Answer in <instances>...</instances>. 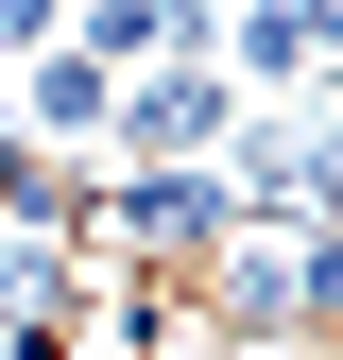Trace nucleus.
<instances>
[{"mask_svg": "<svg viewBox=\"0 0 343 360\" xmlns=\"http://www.w3.org/2000/svg\"><path fill=\"white\" fill-rule=\"evenodd\" d=\"M69 18H86V0H0V69H34V52H69Z\"/></svg>", "mask_w": 343, "mask_h": 360, "instance_id": "5", "label": "nucleus"}, {"mask_svg": "<svg viewBox=\"0 0 343 360\" xmlns=\"http://www.w3.org/2000/svg\"><path fill=\"white\" fill-rule=\"evenodd\" d=\"M224 172H103V189H86V257H103V275H206V257H224Z\"/></svg>", "mask_w": 343, "mask_h": 360, "instance_id": "1", "label": "nucleus"}, {"mask_svg": "<svg viewBox=\"0 0 343 360\" xmlns=\"http://www.w3.org/2000/svg\"><path fill=\"white\" fill-rule=\"evenodd\" d=\"M292 223H326V240H343V103H309V206H292Z\"/></svg>", "mask_w": 343, "mask_h": 360, "instance_id": "4", "label": "nucleus"}, {"mask_svg": "<svg viewBox=\"0 0 343 360\" xmlns=\"http://www.w3.org/2000/svg\"><path fill=\"white\" fill-rule=\"evenodd\" d=\"M0 120H18V138L52 155V172H69V155H103V120H120V69H103V52H34Z\"/></svg>", "mask_w": 343, "mask_h": 360, "instance_id": "3", "label": "nucleus"}, {"mask_svg": "<svg viewBox=\"0 0 343 360\" xmlns=\"http://www.w3.org/2000/svg\"><path fill=\"white\" fill-rule=\"evenodd\" d=\"M224 120H240V86H224V52H189V69H120V172H206L224 155Z\"/></svg>", "mask_w": 343, "mask_h": 360, "instance_id": "2", "label": "nucleus"}]
</instances>
